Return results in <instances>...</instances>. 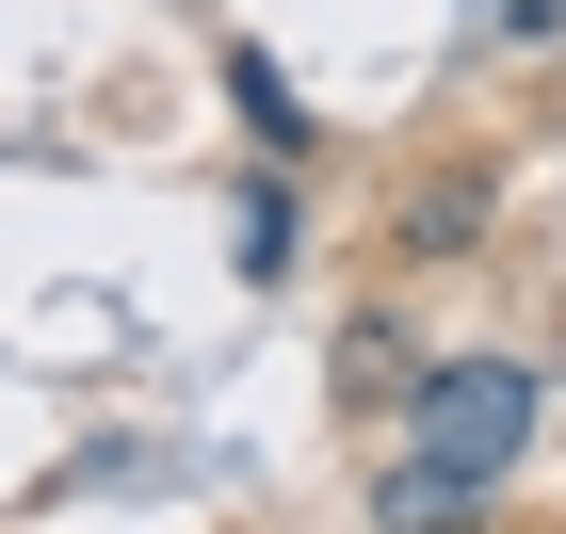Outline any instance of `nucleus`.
I'll use <instances>...</instances> for the list:
<instances>
[{
	"instance_id": "nucleus-2",
	"label": "nucleus",
	"mask_w": 566,
	"mask_h": 534,
	"mask_svg": "<svg viewBox=\"0 0 566 534\" xmlns=\"http://www.w3.org/2000/svg\"><path fill=\"white\" fill-rule=\"evenodd\" d=\"M373 519H389V534H470V519H485V502H470V486H437L421 453H405L389 486H373Z\"/></svg>"
},
{
	"instance_id": "nucleus-4",
	"label": "nucleus",
	"mask_w": 566,
	"mask_h": 534,
	"mask_svg": "<svg viewBox=\"0 0 566 534\" xmlns=\"http://www.w3.org/2000/svg\"><path fill=\"white\" fill-rule=\"evenodd\" d=\"M243 275H292V195H275V178L243 195Z\"/></svg>"
},
{
	"instance_id": "nucleus-5",
	"label": "nucleus",
	"mask_w": 566,
	"mask_h": 534,
	"mask_svg": "<svg viewBox=\"0 0 566 534\" xmlns=\"http://www.w3.org/2000/svg\"><path fill=\"white\" fill-rule=\"evenodd\" d=\"M502 17H518V33H566V0H502Z\"/></svg>"
},
{
	"instance_id": "nucleus-1",
	"label": "nucleus",
	"mask_w": 566,
	"mask_h": 534,
	"mask_svg": "<svg viewBox=\"0 0 566 534\" xmlns=\"http://www.w3.org/2000/svg\"><path fill=\"white\" fill-rule=\"evenodd\" d=\"M518 453H534V373H518V356H453V373H421V470H437V486L485 502Z\"/></svg>"
},
{
	"instance_id": "nucleus-3",
	"label": "nucleus",
	"mask_w": 566,
	"mask_h": 534,
	"mask_svg": "<svg viewBox=\"0 0 566 534\" xmlns=\"http://www.w3.org/2000/svg\"><path fill=\"white\" fill-rule=\"evenodd\" d=\"M227 97H243V130H260L275 163H292V146H307V114H292V82H275V49H227Z\"/></svg>"
}]
</instances>
